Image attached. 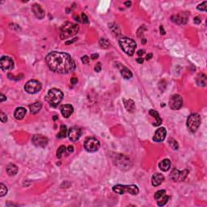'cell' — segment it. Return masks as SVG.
Instances as JSON below:
<instances>
[{"label": "cell", "mask_w": 207, "mask_h": 207, "mask_svg": "<svg viewBox=\"0 0 207 207\" xmlns=\"http://www.w3.org/2000/svg\"><path fill=\"white\" fill-rule=\"evenodd\" d=\"M45 61L49 69L58 74H69L76 67L73 58L62 52H52L46 56Z\"/></svg>", "instance_id": "cell-1"}, {"label": "cell", "mask_w": 207, "mask_h": 207, "mask_svg": "<svg viewBox=\"0 0 207 207\" xmlns=\"http://www.w3.org/2000/svg\"><path fill=\"white\" fill-rule=\"evenodd\" d=\"M79 26L75 24L67 22L62 25L60 31V38L61 40L68 39L74 36L79 32Z\"/></svg>", "instance_id": "cell-2"}, {"label": "cell", "mask_w": 207, "mask_h": 207, "mask_svg": "<svg viewBox=\"0 0 207 207\" xmlns=\"http://www.w3.org/2000/svg\"><path fill=\"white\" fill-rule=\"evenodd\" d=\"M63 99V93L62 91L57 88H52L49 91L47 96L45 97V100L50 103V105L54 107H57L61 103Z\"/></svg>", "instance_id": "cell-3"}, {"label": "cell", "mask_w": 207, "mask_h": 207, "mask_svg": "<svg viewBox=\"0 0 207 207\" xmlns=\"http://www.w3.org/2000/svg\"><path fill=\"white\" fill-rule=\"evenodd\" d=\"M119 45L123 51L129 56H132L135 52L137 44L132 39L128 37H123L119 40Z\"/></svg>", "instance_id": "cell-4"}, {"label": "cell", "mask_w": 207, "mask_h": 207, "mask_svg": "<svg viewBox=\"0 0 207 207\" xmlns=\"http://www.w3.org/2000/svg\"><path fill=\"white\" fill-rule=\"evenodd\" d=\"M113 191L116 194L122 195L125 193H129L131 195H138L139 189L138 186L134 184L130 185H123V184H116L113 187Z\"/></svg>", "instance_id": "cell-5"}, {"label": "cell", "mask_w": 207, "mask_h": 207, "mask_svg": "<svg viewBox=\"0 0 207 207\" xmlns=\"http://www.w3.org/2000/svg\"><path fill=\"white\" fill-rule=\"evenodd\" d=\"M201 124V116L197 113H193L188 116L187 120V127L188 130L192 133L197 131Z\"/></svg>", "instance_id": "cell-6"}, {"label": "cell", "mask_w": 207, "mask_h": 207, "mask_svg": "<svg viewBox=\"0 0 207 207\" xmlns=\"http://www.w3.org/2000/svg\"><path fill=\"white\" fill-rule=\"evenodd\" d=\"M100 142L95 138H88L86 139V141L84 142V148L88 152H96L100 149Z\"/></svg>", "instance_id": "cell-7"}, {"label": "cell", "mask_w": 207, "mask_h": 207, "mask_svg": "<svg viewBox=\"0 0 207 207\" xmlns=\"http://www.w3.org/2000/svg\"><path fill=\"white\" fill-rule=\"evenodd\" d=\"M41 89V84L37 80H29L24 86V90L29 94L37 93Z\"/></svg>", "instance_id": "cell-8"}, {"label": "cell", "mask_w": 207, "mask_h": 207, "mask_svg": "<svg viewBox=\"0 0 207 207\" xmlns=\"http://www.w3.org/2000/svg\"><path fill=\"white\" fill-rule=\"evenodd\" d=\"M188 174V171L186 169L184 171H179L176 168H174L170 173V178L171 180L176 182H181L186 179Z\"/></svg>", "instance_id": "cell-9"}, {"label": "cell", "mask_w": 207, "mask_h": 207, "mask_svg": "<svg viewBox=\"0 0 207 207\" xmlns=\"http://www.w3.org/2000/svg\"><path fill=\"white\" fill-rule=\"evenodd\" d=\"M183 105V100L180 95H172L169 100V106L172 110H178Z\"/></svg>", "instance_id": "cell-10"}, {"label": "cell", "mask_w": 207, "mask_h": 207, "mask_svg": "<svg viewBox=\"0 0 207 207\" xmlns=\"http://www.w3.org/2000/svg\"><path fill=\"white\" fill-rule=\"evenodd\" d=\"M32 142L37 147H45L48 144V138L41 134H35L32 137Z\"/></svg>", "instance_id": "cell-11"}, {"label": "cell", "mask_w": 207, "mask_h": 207, "mask_svg": "<svg viewBox=\"0 0 207 207\" xmlns=\"http://www.w3.org/2000/svg\"><path fill=\"white\" fill-rule=\"evenodd\" d=\"M0 66L3 71H9L12 70L14 67V61L11 58L3 56L0 59Z\"/></svg>", "instance_id": "cell-12"}, {"label": "cell", "mask_w": 207, "mask_h": 207, "mask_svg": "<svg viewBox=\"0 0 207 207\" xmlns=\"http://www.w3.org/2000/svg\"><path fill=\"white\" fill-rule=\"evenodd\" d=\"M81 135H82V131L79 127L74 126L68 130V137H69V139L72 142L78 141L80 138Z\"/></svg>", "instance_id": "cell-13"}, {"label": "cell", "mask_w": 207, "mask_h": 207, "mask_svg": "<svg viewBox=\"0 0 207 207\" xmlns=\"http://www.w3.org/2000/svg\"><path fill=\"white\" fill-rule=\"evenodd\" d=\"M188 18V14L187 13H181L179 15H176L171 17L172 22L176 23L177 24H186Z\"/></svg>", "instance_id": "cell-14"}, {"label": "cell", "mask_w": 207, "mask_h": 207, "mask_svg": "<svg viewBox=\"0 0 207 207\" xmlns=\"http://www.w3.org/2000/svg\"><path fill=\"white\" fill-rule=\"evenodd\" d=\"M166 134H167L166 129L163 128V127L159 128V129L156 130L155 135H154V138H153V140L155 142H163L165 139V138H166Z\"/></svg>", "instance_id": "cell-15"}, {"label": "cell", "mask_w": 207, "mask_h": 207, "mask_svg": "<svg viewBox=\"0 0 207 207\" xmlns=\"http://www.w3.org/2000/svg\"><path fill=\"white\" fill-rule=\"evenodd\" d=\"M60 110H61L62 116L66 118H68L71 116V114L74 112V108L71 104H63L61 105Z\"/></svg>", "instance_id": "cell-16"}, {"label": "cell", "mask_w": 207, "mask_h": 207, "mask_svg": "<svg viewBox=\"0 0 207 207\" xmlns=\"http://www.w3.org/2000/svg\"><path fill=\"white\" fill-rule=\"evenodd\" d=\"M32 11L37 19H41L45 17V11L38 4H33L32 6Z\"/></svg>", "instance_id": "cell-17"}, {"label": "cell", "mask_w": 207, "mask_h": 207, "mask_svg": "<svg viewBox=\"0 0 207 207\" xmlns=\"http://www.w3.org/2000/svg\"><path fill=\"white\" fill-rule=\"evenodd\" d=\"M164 181V176L161 173H155L152 176L151 178V183L153 186H158L159 184H161Z\"/></svg>", "instance_id": "cell-18"}, {"label": "cell", "mask_w": 207, "mask_h": 207, "mask_svg": "<svg viewBox=\"0 0 207 207\" xmlns=\"http://www.w3.org/2000/svg\"><path fill=\"white\" fill-rule=\"evenodd\" d=\"M123 103H124V105H125V108H126V110L128 112H129V113H133L135 110L136 107L133 100L123 99Z\"/></svg>", "instance_id": "cell-19"}, {"label": "cell", "mask_w": 207, "mask_h": 207, "mask_svg": "<svg viewBox=\"0 0 207 207\" xmlns=\"http://www.w3.org/2000/svg\"><path fill=\"white\" fill-rule=\"evenodd\" d=\"M158 168L163 171H168L171 168V161L168 158H164L158 163Z\"/></svg>", "instance_id": "cell-20"}, {"label": "cell", "mask_w": 207, "mask_h": 207, "mask_svg": "<svg viewBox=\"0 0 207 207\" xmlns=\"http://www.w3.org/2000/svg\"><path fill=\"white\" fill-rule=\"evenodd\" d=\"M26 115V109L23 107H19L17 108L14 113V116L16 117V119L17 120H22Z\"/></svg>", "instance_id": "cell-21"}, {"label": "cell", "mask_w": 207, "mask_h": 207, "mask_svg": "<svg viewBox=\"0 0 207 207\" xmlns=\"http://www.w3.org/2000/svg\"><path fill=\"white\" fill-rule=\"evenodd\" d=\"M42 108V104L41 102H35V103H32L29 105V110L30 113L32 114H36V113H39Z\"/></svg>", "instance_id": "cell-22"}, {"label": "cell", "mask_w": 207, "mask_h": 207, "mask_svg": "<svg viewBox=\"0 0 207 207\" xmlns=\"http://www.w3.org/2000/svg\"><path fill=\"white\" fill-rule=\"evenodd\" d=\"M6 172L9 176H15L18 172V167L13 163H10L6 166Z\"/></svg>", "instance_id": "cell-23"}, {"label": "cell", "mask_w": 207, "mask_h": 207, "mask_svg": "<svg viewBox=\"0 0 207 207\" xmlns=\"http://www.w3.org/2000/svg\"><path fill=\"white\" fill-rule=\"evenodd\" d=\"M121 74L126 79H129L130 78H132L133 76L132 72L126 66H121Z\"/></svg>", "instance_id": "cell-24"}, {"label": "cell", "mask_w": 207, "mask_h": 207, "mask_svg": "<svg viewBox=\"0 0 207 207\" xmlns=\"http://www.w3.org/2000/svg\"><path fill=\"white\" fill-rule=\"evenodd\" d=\"M197 84L201 87H206L207 84V78L206 74H201L197 78Z\"/></svg>", "instance_id": "cell-25"}, {"label": "cell", "mask_w": 207, "mask_h": 207, "mask_svg": "<svg viewBox=\"0 0 207 207\" xmlns=\"http://www.w3.org/2000/svg\"><path fill=\"white\" fill-rule=\"evenodd\" d=\"M149 114L150 115H151L153 117H155V119H156V123H155L154 124V126H159L160 124L162 123V119L159 117V115H158V112L157 111H155V110H154V109H151L150 111H149Z\"/></svg>", "instance_id": "cell-26"}, {"label": "cell", "mask_w": 207, "mask_h": 207, "mask_svg": "<svg viewBox=\"0 0 207 207\" xmlns=\"http://www.w3.org/2000/svg\"><path fill=\"white\" fill-rule=\"evenodd\" d=\"M66 133H67V128L66 126L62 125L60 127V132L58 133L57 134V138H66Z\"/></svg>", "instance_id": "cell-27"}, {"label": "cell", "mask_w": 207, "mask_h": 207, "mask_svg": "<svg viewBox=\"0 0 207 207\" xmlns=\"http://www.w3.org/2000/svg\"><path fill=\"white\" fill-rule=\"evenodd\" d=\"M99 44L103 49H108L110 47L109 41L106 38H100L99 41Z\"/></svg>", "instance_id": "cell-28"}, {"label": "cell", "mask_w": 207, "mask_h": 207, "mask_svg": "<svg viewBox=\"0 0 207 207\" xmlns=\"http://www.w3.org/2000/svg\"><path fill=\"white\" fill-rule=\"evenodd\" d=\"M168 199H169V197H168L167 195H164L163 197H160L159 199H158L157 204H158V206H164L165 204L168 202Z\"/></svg>", "instance_id": "cell-29"}, {"label": "cell", "mask_w": 207, "mask_h": 207, "mask_svg": "<svg viewBox=\"0 0 207 207\" xmlns=\"http://www.w3.org/2000/svg\"><path fill=\"white\" fill-rule=\"evenodd\" d=\"M168 142H169V145L171 146V147L173 150H178V147H179V146H178V143L176 141V140H174V139L172 138H170L169 140H168Z\"/></svg>", "instance_id": "cell-30"}, {"label": "cell", "mask_w": 207, "mask_h": 207, "mask_svg": "<svg viewBox=\"0 0 207 207\" xmlns=\"http://www.w3.org/2000/svg\"><path fill=\"white\" fill-rule=\"evenodd\" d=\"M7 193V188L3 184H0V197H3Z\"/></svg>", "instance_id": "cell-31"}, {"label": "cell", "mask_w": 207, "mask_h": 207, "mask_svg": "<svg viewBox=\"0 0 207 207\" xmlns=\"http://www.w3.org/2000/svg\"><path fill=\"white\" fill-rule=\"evenodd\" d=\"M164 195H166V191L165 190H158L157 191L155 194V199L158 200L160 197H163Z\"/></svg>", "instance_id": "cell-32"}, {"label": "cell", "mask_w": 207, "mask_h": 207, "mask_svg": "<svg viewBox=\"0 0 207 207\" xmlns=\"http://www.w3.org/2000/svg\"><path fill=\"white\" fill-rule=\"evenodd\" d=\"M65 151H66V147H65V146H61L58 148V151H57V157H58V158H61V155H62V154L64 153Z\"/></svg>", "instance_id": "cell-33"}, {"label": "cell", "mask_w": 207, "mask_h": 207, "mask_svg": "<svg viewBox=\"0 0 207 207\" xmlns=\"http://www.w3.org/2000/svg\"><path fill=\"white\" fill-rule=\"evenodd\" d=\"M197 8V10H199V11H206L207 9V2L206 1H205V2H203V3H201V4L198 5Z\"/></svg>", "instance_id": "cell-34"}, {"label": "cell", "mask_w": 207, "mask_h": 207, "mask_svg": "<svg viewBox=\"0 0 207 207\" xmlns=\"http://www.w3.org/2000/svg\"><path fill=\"white\" fill-rule=\"evenodd\" d=\"M0 119H1V121L3 123L6 122V121H7L6 114H5L3 112H1V113H0Z\"/></svg>", "instance_id": "cell-35"}, {"label": "cell", "mask_w": 207, "mask_h": 207, "mask_svg": "<svg viewBox=\"0 0 207 207\" xmlns=\"http://www.w3.org/2000/svg\"><path fill=\"white\" fill-rule=\"evenodd\" d=\"M81 16H82V19H83V20H82V23H84V24H89V20H88L87 16H86L84 13H82Z\"/></svg>", "instance_id": "cell-36"}, {"label": "cell", "mask_w": 207, "mask_h": 207, "mask_svg": "<svg viewBox=\"0 0 207 207\" xmlns=\"http://www.w3.org/2000/svg\"><path fill=\"white\" fill-rule=\"evenodd\" d=\"M82 62H83L84 64H88V62H89V58H88L87 56L82 57Z\"/></svg>", "instance_id": "cell-37"}, {"label": "cell", "mask_w": 207, "mask_h": 207, "mask_svg": "<svg viewBox=\"0 0 207 207\" xmlns=\"http://www.w3.org/2000/svg\"><path fill=\"white\" fill-rule=\"evenodd\" d=\"M100 71H101V64L99 62V63L96 64V66H95V71H96V72H100Z\"/></svg>", "instance_id": "cell-38"}, {"label": "cell", "mask_w": 207, "mask_h": 207, "mask_svg": "<svg viewBox=\"0 0 207 207\" xmlns=\"http://www.w3.org/2000/svg\"><path fill=\"white\" fill-rule=\"evenodd\" d=\"M194 24H201V19L199 18V17H195L194 18V20H193Z\"/></svg>", "instance_id": "cell-39"}, {"label": "cell", "mask_w": 207, "mask_h": 207, "mask_svg": "<svg viewBox=\"0 0 207 207\" xmlns=\"http://www.w3.org/2000/svg\"><path fill=\"white\" fill-rule=\"evenodd\" d=\"M71 84H76L78 83V79H77V78H75V77L71 78Z\"/></svg>", "instance_id": "cell-40"}, {"label": "cell", "mask_w": 207, "mask_h": 207, "mask_svg": "<svg viewBox=\"0 0 207 207\" xmlns=\"http://www.w3.org/2000/svg\"><path fill=\"white\" fill-rule=\"evenodd\" d=\"M98 57H99V54H93L91 55V59H93V60L96 59Z\"/></svg>", "instance_id": "cell-41"}, {"label": "cell", "mask_w": 207, "mask_h": 207, "mask_svg": "<svg viewBox=\"0 0 207 207\" xmlns=\"http://www.w3.org/2000/svg\"><path fill=\"white\" fill-rule=\"evenodd\" d=\"M143 61H144V59H143L142 58H137V62L139 63V64H142V63H143Z\"/></svg>", "instance_id": "cell-42"}, {"label": "cell", "mask_w": 207, "mask_h": 207, "mask_svg": "<svg viewBox=\"0 0 207 207\" xmlns=\"http://www.w3.org/2000/svg\"><path fill=\"white\" fill-rule=\"evenodd\" d=\"M0 96H1V100H0V102H3L4 100H6V97L3 95V93H1V95H0Z\"/></svg>", "instance_id": "cell-43"}, {"label": "cell", "mask_w": 207, "mask_h": 207, "mask_svg": "<svg viewBox=\"0 0 207 207\" xmlns=\"http://www.w3.org/2000/svg\"><path fill=\"white\" fill-rule=\"evenodd\" d=\"M67 150L69 152H73L74 151V146H69Z\"/></svg>", "instance_id": "cell-44"}, {"label": "cell", "mask_w": 207, "mask_h": 207, "mask_svg": "<svg viewBox=\"0 0 207 207\" xmlns=\"http://www.w3.org/2000/svg\"><path fill=\"white\" fill-rule=\"evenodd\" d=\"M159 29H160V33H161L162 35H164L165 31L164 29H163V26H160V27H159Z\"/></svg>", "instance_id": "cell-45"}, {"label": "cell", "mask_w": 207, "mask_h": 207, "mask_svg": "<svg viewBox=\"0 0 207 207\" xmlns=\"http://www.w3.org/2000/svg\"><path fill=\"white\" fill-rule=\"evenodd\" d=\"M152 54H147L146 55V60H150V59H151V58H152Z\"/></svg>", "instance_id": "cell-46"}, {"label": "cell", "mask_w": 207, "mask_h": 207, "mask_svg": "<svg viewBox=\"0 0 207 207\" xmlns=\"http://www.w3.org/2000/svg\"><path fill=\"white\" fill-rule=\"evenodd\" d=\"M131 4H132V3H131L130 1H127V2H125V5H126V6H131Z\"/></svg>", "instance_id": "cell-47"}, {"label": "cell", "mask_w": 207, "mask_h": 207, "mask_svg": "<svg viewBox=\"0 0 207 207\" xmlns=\"http://www.w3.org/2000/svg\"><path fill=\"white\" fill-rule=\"evenodd\" d=\"M137 54H138V55H139V56H141V55H142L143 54H144V50L140 49V50H138V53H137Z\"/></svg>", "instance_id": "cell-48"}, {"label": "cell", "mask_w": 207, "mask_h": 207, "mask_svg": "<svg viewBox=\"0 0 207 207\" xmlns=\"http://www.w3.org/2000/svg\"><path fill=\"white\" fill-rule=\"evenodd\" d=\"M77 40V38H74L73 41H66V45H69V44H71V43H73L74 41H75Z\"/></svg>", "instance_id": "cell-49"}, {"label": "cell", "mask_w": 207, "mask_h": 207, "mask_svg": "<svg viewBox=\"0 0 207 207\" xmlns=\"http://www.w3.org/2000/svg\"><path fill=\"white\" fill-rule=\"evenodd\" d=\"M146 41V39H145V38H143V39H142V44H145Z\"/></svg>", "instance_id": "cell-50"}, {"label": "cell", "mask_w": 207, "mask_h": 207, "mask_svg": "<svg viewBox=\"0 0 207 207\" xmlns=\"http://www.w3.org/2000/svg\"><path fill=\"white\" fill-rule=\"evenodd\" d=\"M57 118H58V117H57V116H54V120H56Z\"/></svg>", "instance_id": "cell-51"}]
</instances>
